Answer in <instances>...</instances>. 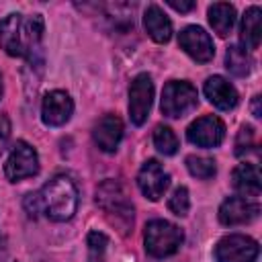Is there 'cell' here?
Returning <instances> with one entry per match:
<instances>
[{"label":"cell","instance_id":"3","mask_svg":"<svg viewBox=\"0 0 262 262\" xmlns=\"http://www.w3.org/2000/svg\"><path fill=\"white\" fill-rule=\"evenodd\" d=\"M96 205L102 209L106 219L121 229V233H129L135 221V209L127 188L119 180H104L96 188Z\"/></svg>","mask_w":262,"mask_h":262},{"label":"cell","instance_id":"6","mask_svg":"<svg viewBox=\"0 0 262 262\" xmlns=\"http://www.w3.org/2000/svg\"><path fill=\"white\" fill-rule=\"evenodd\" d=\"M260 246L254 237L242 233H229L215 244V262H256Z\"/></svg>","mask_w":262,"mask_h":262},{"label":"cell","instance_id":"7","mask_svg":"<svg viewBox=\"0 0 262 262\" xmlns=\"http://www.w3.org/2000/svg\"><path fill=\"white\" fill-rule=\"evenodd\" d=\"M37 172H39V156H37V149L31 143L18 139L12 145V149L8 154V160L4 164L6 178L10 182H18L23 178L35 176Z\"/></svg>","mask_w":262,"mask_h":262},{"label":"cell","instance_id":"14","mask_svg":"<svg viewBox=\"0 0 262 262\" xmlns=\"http://www.w3.org/2000/svg\"><path fill=\"white\" fill-rule=\"evenodd\" d=\"M92 139L100 151H104V154L117 151V147L123 139V121L111 113L100 117L92 127Z\"/></svg>","mask_w":262,"mask_h":262},{"label":"cell","instance_id":"2","mask_svg":"<svg viewBox=\"0 0 262 262\" xmlns=\"http://www.w3.org/2000/svg\"><path fill=\"white\" fill-rule=\"evenodd\" d=\"M45 33V20L41 14L23 16L10 12L0 20V47L10 57L33 59L41 49V39Z\"/></svg>","mask_w":262,"mask_h":262},{"label":"cell","instance_id":"20","mask_svg":"<svg viewBox=\"0 0 262 262\" xmlns=\"http://www.w3.org/2000/svg\"><path fill=\"white\" fill-rule=\"evenodd\" d=\"M225 68L233 76L244 78L252 70V57H250V53L242 45H229L227 47V53H225Z\"/></svg>","mask_w":262,"mask_h":262},{"label":"cell","instance_id":"24","mask_svg":"<svg viewBox=\"0 0 262 262\" xmlns=\"http://www.w3.org/2000/svg\"><path fill=\"white\" fill-rule=\"evenodd\" d=\"M10 131H12V127H10V119H8L6 115H0V156H2V154L6 151V147H8Z\"/></svg>","mask_w":262,"mask_h":262},{"label":"cell","instance_id":"11","mask_svg":"<svg viewBox=\"0 0 262 262\" xmlns=\"http://www.w3.org/2000/svg\"><path fill=\"white\" fill-rule=\"evenodd\" d=\"M170 184V174L164 170V166L158 160H147L137 172V186L141 194L149 201H160Z\"/></svg>","mask_w":262,"mask_h":262},{"label":"cell","instance_id":"27","mask_svg":"<svg viewBox=\"0 0 262 262\" xmlns=\"http://www.w3.org/2000/svg\"><path fill=\"white\" fill-rule=\"evenodd\" d=\"M2 90H4V86H2V76H0V98H2Z\"/></svg>","mask_w":262,"mask_h":262},{"label":"cell","instance_id":"12","mask_svg":"<svg viewBox=\"0 0 262 262\" xmlns=\"http://www.w3.org/2000/svg\"><path fill=\"white\" fill-rule=\"evenodd\" d=\"M74 115V100L66 90H51L41 102V121L47 127H61Z\"/></svg>","mask_w":262,"mask_h":262},{"label":"cell","instance_id":"22","mask_svg":"<svg viewBox=\"0 0 262 262\" xmlns=\"http://www.w3.org/2000/svg\"><path fill=\"white\" fill-rule=\"evenodd\" d=\"M186 168L194 178H201V180H209L217 172L215 160L205 156H186Z\"/></svg>","mask_w":262,"mask_h":262},{"label":"cell","instance_id":"4","mask_svg":"<svg viewBox=\"0 0 262 262\" xmlns=\"http://www.w3.org/2000/svg\"><path fill=\"white\" fill-rule=\"evenodd\" d=\"M184 233L178 225L166 219H151L145 223L143 246L151 258H168L180 250Z\"/></svg>","mask_w":262,"mask_h":262},{"label":"cell","instance_id":"19","mask_svg":"<svg viewBox=\"0 0 262 262\" xmlns=\"http://www.w3.org/2000/svg\"><path fill=\"white\" fill-rule=\"evenodd\" d=\"M209 25L219 37H227L235 25V8L229 2H215L207 10Z\"/></svg>","mask_w":262,"mask_h":262},{"label":"cell","instance_id":"13","mask_svg":"<svg viewBox=\"0 0 262 262\" xmlns=\"http://www.w3.org/2000/svg\"><path fill=\"white\" fill-rule=\"evenodd\" d=\"M217 215H219V221L227 227L246 225V223H252L260 215V205H258V201H252V199L227 196L221 203Z\"/></svg>","mask_w":262,"mask_h":262},{"label":"cell","instance_id":"23","mask_svg":"<svg viewBox=\"0 0 262 262\" xmlns=\"http://www.w3.org/2000/svg\"><path fill=\"white\" fill-rule=\"evenodd\" d=\"M168 209H170L174 215H178V217L188 215V209H190V196H188L186 186H178V188L172 192V196L168 199Z\"/></svg>","mask_w":262,"mask_h":262},{"label":"cell","instance_id":"16","mask_svg":"<svg viewBox=\"0 0 262 262\" xmlns=\"http://www.w3.org/2000/svg\"><path fill=\"white\" fill-rule=\"evenodd\" d=\"M231 186L239 192V196L244 199H252L256 201L260 196V170H258V164H239L233 168L231 172Z\"/></svg>","mask_w":262,"mask_h":262},{"label":"cell","instance_id":"8","mask_svg":"<svg viewBox=\"0 0 262 262\" xmlns=\"http://www.w3.org/2000/svg\"><path fill=\"white\" fill-rule=\"evenodd\" d=\"M154 102V82L151 76L141 72L133 78L129 86V119L133 125L141 127L147 121Z\"/></svg>","mask_w":262,"mask_h":262},{"label":"cell","instance_id":"17","mask_svg":"<svg viewBox=\"0 0 262 262\" xmlns=\"http://www.w3.org/2000/svg\"><path fill=\"white\" fill-rule=\"evenodd\" d=\"M260 39H262V10L260 6H250L244 16H242V23H239V41H242V47L248 51H254L258 49L260 45Z\"/></svg>","mask_w":262,"mask_h":262},{"label":"cell","instance_id":"10","mask_svg":"<svg viewBox=\"0 0 262 262\" xmlns=\"http://www.w3.org/2000/svg\"><path fill=\"white\" fill-rule=\"evenodd\" d=\"M178 45L184 49L186 55H190L199 63H207L215 55V45H213L211 35L203 27H196V25H188L180 31Z\"/></svg>","mask_w":262,"mask_h":262},{"label":"cell","instance_id":"21","mask_svg":"<svg viewBox=\"0 0 262 262\" xmlns=\"http://www.w3.org/2000/svg\"><path fill=\"white\" fill-rule=\"evenodd\" d=\"M154 145L164 156H174L178 151V137L168 125H158L154 129Z\"/></svg>","mask_w":262,"mask_h":262},{"label":"cell","instance_id":"5","mask_svg":"<svg viewBox=\"0 0 262 262\" xmlns=\"http://www.w3.org/2000/svg\"><path fill=\"white\" fill-rule=\"evenodd\" d=\"M199 104V92L196 88L186 80H170L166 82L162 90V115L168 119H180L194 111Z\"/></svg>","mask_w":262,"mask_h":262},{"label":"cell","instance_id":"9","mask_svg":"<svg viewBox=\"0 0 262 262\" xmlns=\"http://www.w3.org/2000/svg\"><path fill=\"white\" fill-rule=\"evenodd\" d=\"M186 139L196 147H217L225 139V123L215 115H205L188 125Z\"/></svg>","mask_w":262,"mask_h":262},{"label":"cell","instance_id":"25","mask_svg":"<svg viewBox=\"0 0 262 262\" xmlns=\"http://www.w3.org/2000/svg\"><path fill=\"white\" fill-rule=\"evenodd\" d=\"M168 6H172L178 12H188L194 8V2H176V0H168Z\"/></svg>","mask_w":262,"mask_h":262},{"label":"cell","instance_id":"1","mask_svg":"<svg viewBox=\"0 0 262 262\" xmlns=\"http://www.w3.org/2000/svg\"><path fill=\"white\" fill-rule=\"evenodd\" d=\"M78 188L74 180L66 174L53 176L39 192H31L25 196V211L29 217H39V213H45L47 219L63 223L70 221L78 211Z\"/></svg>","mask_w":262,"mask_h":262},{"label":"cell","instance_id":"18","mask_svg":"<svg viewBox=\"0 0 262 262\" xmlns=\"http://www.w3.org/2000/svg\"><path fill=\"white\" fill-rule=\"evenodd\" d=\"M143 27L156 43H168L172 39V23L158 4H149L143 12Z\"/></svg>","mask_w":262,"mask_h":262},{"label":"cell","instance_id":"28","mask_svg":"<svg viewBox=\"0 0 262 262\" xmlns=\"http://www.w3.org/2000/svg\"><path fill=\"white\" fill-rule=\"evenodd\" d=\"M0 246H2V237H0Z\"/></svg>","mask_w":262,"mask_h":262},{"label":"cell","instance_id":"15","mask_svg":"<svg viewBox=\"0 0 262 262\" xmlns=\"http://www.w3.org/2000/svg\"><path fill=\"white\" fill-rule=\"evenodd\" d=\"M203 92H205L207 100L213 106H217L219 111H231V108L237 106V100H239L237 90L223 76H211V78H207V82L203 86Z\"/></svg>","mask_w":262,"mask_h":262},{"label":"cell","instance_id":"26","mask_svg":"<svg viewBox=\"0 0 262 262\" xmlns=\"http://www.w3.org/2000/svg\"><path fill=\"white\" fill-rule=\"evenodd\" d=\"M252 115H254L256 119L262 117V111H260V96H254V100H252Z\"/></svg>","mask_w":262,"mask_h":262}]
</instances>
